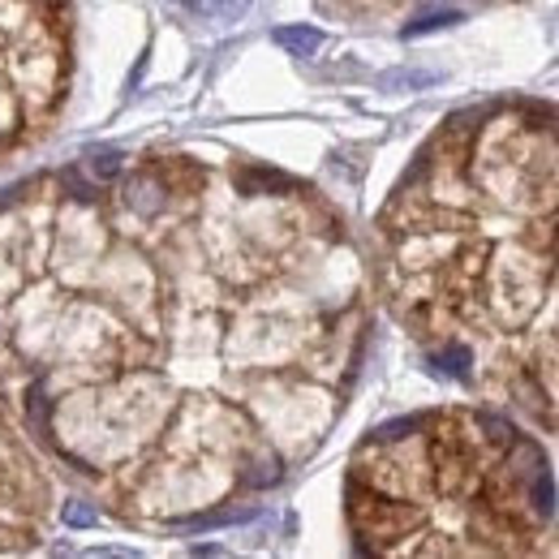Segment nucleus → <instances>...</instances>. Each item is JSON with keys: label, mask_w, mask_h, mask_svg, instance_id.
<instances>
[{"label": "nucleus", "mask_w": 559, "mask_h": 559, "mask_svg": "<svg viewBox=\"0 0 559 559\" xmlns=\"http://www.w3.org/2000/svg\"><path fill=\"white\" fill-rule=\"evenodd\" d=\"M126 203L139 211V215H155V211L164 207V186H159L151 173H142V177H134V181H130Z\"/></svg>", "instance_id": "nucleus-1"}, {"label": "nucleus", "mask_w": 559, "mask_h": 559, "mask_svg": "<svg viewBox=\"0 0 559 559\" xmlns=\"http://www.w3.org/2000/svg\"><path fill=\"white\" fill-rule=\"evenodd\" d=\"M276 44L293 57H314L323 48V31H314V26H280Z\"/></svg>", "instance_id": "nucleus-2"}, {"label": "nucleus", "mask_w": 559, "mask_h": 559, "mask_svg": "<svg viewBox=\"0 0 559 559\" xmlns=\"http://www.w3.org/2000/svg\"><path fill=\"white\" fill-rule=\"evenodd\" d=\"M194 13H203L211 22H237L246 9H250V0H186Z\"/></svg>", "instance_id": "nucleus-3"}, {"label": "nucleus", "mask_w": 559, "mask_h": 559, "mask_svg": "<svg viewBox=\"0 0 559 559\" xmlns=\"http://www.w3.org/2000/svg\"><path fill=\"white\" fill-rule=\"evenodd\" d=\"M452 22H461V13H456V9L426 13V17H418V22H409V26H405V35H409V39H418V35H426V31H443V26H452Z\"/></svg>", "instance_id": "nucleus-4"}, {"label": "nucleus", "mask_w": 559, "mask_h": 559, "mask_svg": "<svg viewBox=\"0 0 559 559\" xmlns=\"http://www.w3.org/2000/svg\"><path fill=\"white\" fill-rule=\"evenodd\" d=\"M86 168H91V177H95V181H112V177H121V168H126V155H117V151H104V155H95Z\"/></svg>", "instance_id": "nucleus-5"}, {"label": "nucleus", "mask_w": 559, "mask_h": 559, "mask_svg": "<svg viewBox=\"0 0 559 559\" xmlns=\"http://www.w3.org/2000/svg\"><path fill=\"white\" fill-rule=\"evenodd\" d=\"M66 525H73V530H86V525H95V508L91 503H66Z\"/></svg>", "instance_id": "nucleus-6"}, {"label": "nucleus", "mask_w": 559, "mask_h": 559, "mask_svg": "<svg viewBox=\"0 0 559 559\" xmlns=\"http://www.w3.org/2000/svg\"><path fill=\"white\" fill-rule=\"evenodd\" d=\"M443 361H448V374H456V379H465V374H469V353L465 349H452Z\"/></svg>", "instance_id": "nucleus-7"}]
</instances>
